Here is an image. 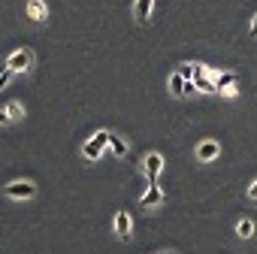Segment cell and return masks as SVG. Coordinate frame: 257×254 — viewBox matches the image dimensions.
Masks as SVG:
<instances>
[{"label": "cell", "mask_w": 257, "mask_h": 254, "mask_svg": "<svg viewBox=\"0 0 257 254\" xmlns=\"http://www.w3.org/2000/svg\"><path fill=\"white\" fill-rule=\"evenodd\" d=\"M106 143H109V134H106V131H100L94 140H88V143H85V149H82V152H85V158H88V161H97Z\"/></svg>", "instance_id": "6da1fadb"}, {"label": "cell", "mask_w": 257, "mask_h": 254, "mask_svg": "<svg viewBox=\"0 0 257 254\" xmlns=\"http://www.w3.org/2000/svg\"><path fill=\"white\" fill-rule=\"evenodd\" d=\"M31 61H34V55H31L28 49H22V52H16V55L7 61V67H10L13 73H22V70H28V67H31Z\"/></svg>", "instance_id": "7a4b0ae2"}, {"label": "cell", "mask_w": 257, "mask_h": 254, "mask_svg": "<svg viewBox=\"0 0 257 254\" xmlns=\"http://www.w3.org/2000/svg\"><path fill=\"white\" fill-rule=\"evenodd\" d=\"M146 167H149V185H158V176H161L164 158H161V155H149V158H146Z\"/></svg>", "instance_id": "3957f363"}, {"label": "cell", "mask_w": 257, "mask_h": 254, "mask_svg": "<svg viewBox=\"0 0 257 254\" xmlns=\"http://www.w3.org/2000/svg\"><path fill=\"white\" fill-rule=\"evenodd\" d=\"M34 185L31 182H13V185H7V194L10 197H34Z\"/></svg>", "instance_id": "277c9868"}, {"label": "cell", "mask_w": 257, "mask_h": 254, "mask_svg": "<svg viewBox=\"0 0 257 254\" xmlns=\"http://www.w3.org/2000/svg\"><path fill=\"white\" fill-rule=\"evenodd\" d=\"M115 230L121 233V239L131 236V218H127V212H118L115 215Z\"/></svg>", "instance_id": "5b68a950"}, {"label": "cell", "mask_w": 257, "mask_h": 254, "mask_svg": "<svg viewBox=\"0 0 257 254\" xmlns=\"http://www.w3.org/2000/svg\"><path fill=\"white\" fill-rule=\"evenodd\" d=\"M28 16L34 22H43L46 19V4H43V0H31V4H28Z\"/></svg>", "instance_id": "8992f818"}, {"label": "cell", "mask_w": 257, "mask_h": 254, "mask_svg": "<svg viewBox=\"0 0 257 254\" xmlns=\"http://www.w3.org/2000/svg\"><path fill=\"white\" fill-rule=\"evenodd\" d=\"M197 158H200V161H212V158H218V143H203V146L197 149Z\"/></svg>", "instance_id": "52a82bcc"}, {"label": "cell", "mask_w": 257, "mask_h": 254, "mask_svg": "<svg viewBox=\"0 0 257 254\" xmlns=\"http://www.w3.org/2000/svg\"><path fill=\"white\" fill-rule=\"evenodd\" d=\"M161 200H164L161 188H158V185H152V188L146 191V197H143V209H146V206H155V203H161Z\"/></svg>", "instance_id": "ba28073f"}, {"label": "cell", "mask_w": 257, "mask_h": 254, "mask_svg": "<svg viewBox=\"0 0 257 254\" xmlns=\"http://www.w3.org/2000/svg\"><path fill=\"white\" fill-rule=\"evenodd\" d=\"M170 88H173L176 97H182V94H185V76H182V73H173V76H170Z\"/></svg>", "instance_id": "9c48e42d"}, {"label": "cell", "mask_w": 257, "mask_h": 254, "mask_svg": "<svg viewBox=\"0 0 257 254\" xmlns=\"http://www.w3.org/2000/svg\"><path fill=\"white\" fill-rule=\"evenodd\" d=\"M149 13H152V0H137V19H140V22H146V19H149Z\"/></svg>", "instance_id": "30bf717a"}, {"label": "cell", "mask_w": 257, "mask_h": 254, "mask_svg": "<svg viewBox=\"0 0 257 254\" xmlns=\"http://www.w3.org/2000/svg\"><path fill=\"white\" fill-rule=\"evenodd\" d=\"M236 82V76L233 73H224V76H218V82H215V88H230Z\"/></svg>", "instance_id": "8fae6325"}, {"label": "cell", "mask_w": 257, "mask_h": 254, "mask_svg": "<svg viewBox=\"0 0 257 254\" xmlns=\"http://www.w3.org/2000/svg\"><path fill=\"white\" fill-rule=\"evenodd\" d=\"M109 146H112V152H115V155H124V152H127V146H124L118 137H112V134H109Z\"/></svg>", "instance_id": "7c38bea8"}, {"label": "cell", "mask_w": 257, "mask_h": 254, "mask_svg": "<svg viewBox=\"0 0 257 254\" xmlns=\"http://www.w3.org/2000/svg\"><path fill=\"white\" fill-rule=\"evenodd\" d=\"M251 230H254L251 221H242V224H239V236H251Z\"/></svg>", "instance_id": "4fadbf2b"}, {"label": "cell", "mask_w": 257, "mask_h": 254, "mask_svg": "<svg viewBox=\"0 0 257 254\" xmlns=\"http://www.w3.org/2000/svg\"><path fill=\"white\" fill-rule=\"evenodd\" d=\"M10 79H13V70L10 67H0V85H7Z\"/></svg>", "instance_id": "5bb4252c"}, {"label": "cell", "mask_w": 257, "mask_h": 254, "mask_svg": "<svg viewBox=\"0 0 257 254\" xmlns=\"http://www.w3.org/2000/svg\"><path fill=\"white\" fill-rule=\"evenodd\" d=\"M7 112H10V118H19V115H22V109H19V103H10V109H7Z\"/></svg>", "instance_id": "9a60e30c"}, {"label": "cell", "mask_w": 257, "mask_h": 254, "mask_svg": "<svg viewBox=\"0 0 257 254\" xmlns=\"http://www.w3.org/2000/svg\"><path fill=\"white\" fill-rule=\"evenodd\" d=\"M248 194H251V197L257 200V182H251V191H248Z\"/></svg>", "instance_id": "2e32d148"}, {"label": "cell", "mask_w": 257, "mask_h": 254, "mask_svg": "<svg viewBox=\"0 0 257 254\" xmlns=\"http://www.w3.org/2000/svg\"><path fill=\"white\" fill-rule=\"evenodd\" d=\"M251 37H257V16H254V22H251Z\"/></svg>", "instance_id": "e0dca14e"}, {"label": "cell", "mask_w": 257, "mask_h": 254, "mask_svg": "<svg viewBox=\"0 0 257 254\" xmlns=\"http://www.w3.org/2000/svg\"><path fill=\"white\" fill-rule=\"evenodd\" d=\"M10 121V112H0V124H7Z\"/></svg>", "instance_id": "ac0fdd59"}]
</instances>
